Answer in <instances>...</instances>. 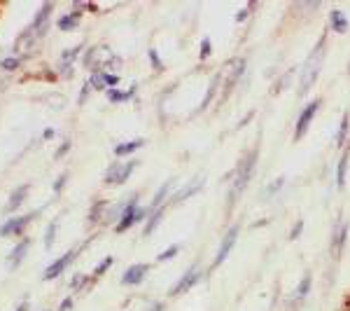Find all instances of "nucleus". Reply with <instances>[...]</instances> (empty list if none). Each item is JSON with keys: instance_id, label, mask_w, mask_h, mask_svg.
<instances>
[{"instance_id": "1", "label": "nucleus", "mask_w": 350, "mask_h": 311, "mask_svg": "<svg viewBox=\"0 0 350 311\" xmlns=\"http://www.w3.org/2000/svg\"><path fill=\"white\" fill-rule=\"evenodd\" d=\"M259 140H262V138L257 136V143L252 145V148L247 150L239 162H236L234 171L227 173V178L231 180L229 190H227V213L234 211L236 203L241 201V197L245 195V190H247V185H250L252 176H255L257 164H259Z\"/></svg>"}, {"instance_id": "2", "label": "nucleus", "mask_w": 350, "mask_h": 311, "mask_svg": "<svg viewBox=\"0 0 350 311\" xmlns=\"http://www.w3.org/2000/svg\"><path fill=\"white\" fill-rule=\"evenodd\" d=\"M325 52H327V33L320 36V40L313 45V49H310L306 61H304L301 75H299V96H306L310 89L315 87L318 75H320L323 64H325Z\"/></svg>"}, {"instance_id": "3", "label": "nucleus", "mask_w": 350, "mask_h": 311, "mask_svg": "<svg viewBox=\"0 0 350 311\" xmlns=\"http://www.w3.org/2000/svg\"><path fill=\"white\" fill-rule=\"evenodd\" d=\"M245 71H247V56H234V59L227 61V66L222 68L224 73V82H222V96L217 99L219 105L227 103V99L234 94V89L239 87V82L245 77Z\"/></svg>"}, {"instance_id": "4", "label": "nucleus", "mask_w": 350, "mask_h": 311, "mask_svg": "<svg viewBox=\"0 0 350 311\" xmlns=\"http://www.w3.org/2000/svg\"><path fill=\"white\" fill-rule=\"evenodd\" d=\"M145 218H148V206H140V192H131V195H126V208H124L120 223L115 225V232L117 234H124L133 225L143 223Z\"/></svg>"}, {"instance_id": "5", "label": "nucleus", "mask_w": 350, "mask_h": 311, "mask_svg": "<svg viewBox=\"0 0 350 311\" xmlns=\"http://www.w3.org/2000/svg\"><path fill=\"white\" fill-rule=\"evenodd\" d=\"M348 239H350V223L343 216H338L329 232V262L334 267H338V260L346 253Z\"/></svg>"}, {"instance_id": "6", "label": "nucleus", "mask_w": 350, "mask_h": 311, "mask_svg": "<svg viewBox=\"0 0 350 311\" xmlns=\"http://www.w3.org/2000/svg\"><path fill=\"white\" fill-rule=\"evenodd\" d=\"M140 166L138 160H115L108 164V169H105L103 173V183L108 185V188H122V185L129 183V178L133 176V171Z\"/></svg>"}, {"instance_id": "7", "label": "nucleus", "mask_w": 350, "mask_h": 311, "mask_svg": "<svg viewBox=\"0 0 350 311\" xmlns=\"http://www.w3.org/2000/svg\"><path fill=\"white\" fill-rule=\"evenodd\" d=\"M94 239H96V234L89 236L87 241H82V244L77 246V248H70V251H66L61 258H56L54 262L49 264V267L42 271V281H56V279H59V276H64V274H66V269L70 267L72 262H75V260H77V256H80V253L87 251L89 244H92Z\"/></svg>"}, {"instance_id": "8", "label": "nucleus", "mask_w": 350, "mask_h": 311, "mask_svg": "<svg viewBox=\"0 0 350 311\" xmlns=\"http://www.w3.org/2000/svg\"><path fill=\"white\" fill-rule=\"evenodd\" d=\"M208 276H211V274H208V267H203L199 260H196V262H191L189 269L185 271V274L180 276L178 281H175V286L171 288V293H168V295H171V297L187 295L191 288H196V286L201 284V281H206Z\"/></svg>"}, {"instance_id": "9", "label": "nucleus", "mask_w": 350, "mask_h": 311, "mask_svg": "<svg viewBox=\"0 0 350 311\" xmlns=\"http://www.w3.org/2000/svg\"><path fill=\"white\" fill-rule=\"evenodd\" d=\"M112 49L108 47L105 42H98V45H89L82 54V66L87 68L89 73H98V71H105L108 68V61L112 59Z\"/></svg>"}, {"instance_id": "10", "label": "nucleus", "mask_w": 350, "mask_h": 311, "mask_svg": "<svg viewBox=\"0 0 350 311\" xmlns=\"http://www.w3.org/2000/svg\"><path fill=\"white\" fill-rule=\"evenodd\" d=\"M239 236H241V225L239 223L231 225V227L224 232V236L219 239V246H217V251H215V258H213L211 267H208V274H211V271H215L217 267H222V264L227 262V258L231 256V251H234L236 244H239Z\"/></svg>"}, {"instance_id": "11", "label": "nucleus", "mask_w": 350, "mask_h": 311, "mask_svg": "<svg viewBox=\"0 0 350 311\" xmlns=\"http://www.w3.org/2000/svg\"><path fill=\"white\" fill-rule=\"evenodd\" d=\"M320 108H323V99H320V96H315L313 101H308V103L301 108V112H299L297 120H295V134H292V140H295V143H299V140L308 134L310 124H313V120L318 117Z\"/></svg>"}, {"instance_id": "12", "label": "nucleus", "mask_w": 350, "mask_h": 311, "mask_svg": "<svg viewBox=\"0 0 350 311\" xmlns=\"http://www.w3.org/2000/svg\"><path fill=\"white\" fill-rule=\"evenodd\" d=\"M44 211V206L42 208H38V211H33V213H24V216H12V218H8L3 225H0V239H10V236H21L26 232L28 225L33 223L40 213Z\"/></svg>"}, {"instance_id": "13", "label": "nucleus", "mask_w": 350, "mask_h": 311, "mask_svg": "<svg viewBox=\"0 0 350 311\" xmlns=\"http://www.w3.org/2000/svg\"><path fill=\"white\" fill-rule=\"evenodd\" d=\"M310 290H313V271L306 269L301 279H299L295 293L287 297V311H301V307L306 304V299L310 295Z\"/></svg>"}, {"instance_id": "14", "label": "nucleus", "mask_w": 350, "mask_h": 311, "mask_svg": "<svg viewBox=\"0 0 350 311\" xmlns=\"http://www.w3.org/2000/svg\"><path fill=\"white\" fill-rule=\"evenodd\" d=\"M203 185H206V176H194L191 180H187L183 188H178L171 195V199H168V206L173 208V206H180V203L189 201L191 197H196L203 190Z\"/></svg>"}, {"instance_id": "15", "label": "nucleus", "mask_w": 350, "mask_h": 311, "mask_svg": "<svg viewBox=\"0 0 350 311\" xmlns=\"http://www.w3.org/2000/svg\"><path fill=\"white\" fill-rule=\"evenodd\" d=\"M222 82H224V73L217 71L215 75L211 77V82H208V89H206V94H203L201 103L194 108V115H199V112H206L213 103H215L219 92H222Z\"/></svg>"}, {"instance_id": "16", "label": "nucleus", "mask_w": 350, "mask_h": 311, "mask_svg": "<svg viewBox=\"0 0 350 311\" xmlns=\"http://www.w3.org/2000/svg\"><path fill=\"white\" fill-rule=\"evenodd\" d=\"M150 269H152L150 262H133V264H129V267L124 269V274H122V286H129V288L140 286L145 279H148Z\"/></svg>"}, {"instance_id": "17", "label": "nucleus", "mask_w": 350, "mask_h": 311, "mask_svg": "<svg viewBox=\"0 0 350 311\" xmlns=\"http://www.w3.org/2000/svg\"><path fill=\"white\" fill-rule=\"evenodd\" d=\"M336 171H334V185L338 190L346 188L348 183V171H350V140L341 148V155H338V162H336Z\"/></svg>"}, {"instance_id": "18", "label": "nucleus", "mask_w": 350, "mask_h": 311, "mask_svg": "<svg viewBox=\"0 0 350 311\" xmlns=\"http://www.w3.org/2000/svg\"><path fill=\"white\" fill-rule=\"evenodd\" d=\"M28 251H31V239H28V236H21V239L12 246V251L8 253V267L19 269L21 262H24L28 256Z\"/></svg>"}, {"instance_id": "19", "label": "nucleus", "mask_w": 350, "mask_h": 311, "mask_svg": "<svg viewBox=\"0 0 350 311\" xmlns=\"http://www.w3.org/2000/svg\"><path fill=\"white\" fill-rule=\"evenodd\" d=\"M350 28V19L348 14L343 12L341 8H334L329 12V16H327V31L336 33V36H343V33H348Z\"/></svg>"}, {"instance_id": "20", "label": "nucleus", "mask_w": 350, "mask_h": 311, "mask_svg": "<svg viewBox=\"0 0 350 311\" xmlns=\"http://www.w3.org/2000/svg\"><path fill=\"white\" fill-rule=\"evenodd\" d=\"M105 96H108V103H112V105L129 103V101H133L135 96H138V84L133 82L129 89H120V87L108 89V92H105Z\"/></svg>"}, {"instance_id": "21", "label": "nucleus", "mask_w": 350, "mask_h": 311, "mask_svg": "<svg viewBox=\"0 0 350 311\" xmlns=\"http://www.w3.org/2000/svg\"><path fill=\"white\" fill-rule=\"evenodd\" d=\"M145 145V138H131V140H122V143L115 145V157L117 160H131V157Z\"/></svg>"}, {"instance_id": "22", "label": "nucleus", "mask_w": 350, "mask_h": 311, "mask_svg": "<svg viewBox=\"0 0 350 311\" xmlns=\"http://www.w3.org/2000/svg\"><path fill=\"white\" fill-rule=\"evenodd\" d=\"M28 192H31V185H28V183L19 185V188H14L12 195H10V199H8V206H5V213L19 211V208L24 206V201L28 199Z\"/></svg>"}, {"instance_id": "23", "label": "nucleus", "mask_w": 350, "mask_h": 311, "mask_svg": "<svg viewBox=\"0 0 350 311\" xmlns=\"http://www.w3.org/2000/svg\"><path fill=\"white\" fill-rule=\"evenodd\" d=\"M108 206H110V203L105 199H96L92 203V208H89V213H87V225H89V227H98V225L103 223Z\"/></svg>"}, {"instance_id": "24", "label": "nucleus", "mask_w": 350, "mask_h": 311, "mask_svg": "<svg viewBox=\"0 0 350 311\" xmlns=\"http://www.w3.org/2000/svg\"><path fill=\"white\" fill-rule=\"evenodd\" d=\"M168 203L166 206H161V208H157V211H152L148 218H145V225H143V236H152L157 229H159V225H161V220L163 216H166V211H168Z\"/></svg>"}, {"instance_id": "25", "label": "nucleus", "mask_w": 350, "mask_h": 311, "mask_svg": "<svg viewBox=\"0 0 350 311\" xmlns=\"http://www.w3.org/2000/svg\"><path fill=\"white\" fill-rule=\"evenodd\" d=\"M350 140V110H346L338 120V127H336V136H334V145L338 150L343 148Z\"/></svg>"}, {"instance_id": "26", "label": "nucleus", "mask_w": 350, "mask_h": 311, "mask_svg": "<svg viewBox=\"0 0 350 311\" xmlns=\"http://www.w3.org/2000/svg\"><path fill=\"white\" fill-rule=\"evenodd\" d=\"M82 24V14L80 12H66V14H61L59 19H56V28H59L61 33H70V31H75V28H80Z\"/></svg>"}, {"instance_id": "27", "label": "nucleus", "mask_w": 350, "mask_h": 311, "mask_svg": "<svg viewBox=\"0 0 350 311\" xmlns=\"http://www.w3.org/2000/svg\"><path fill=\"white\" fill-rule=\"evenodd\" d=\"M84 49H87V42H77V45H72V47L64 49V52H61V56H59V64H70V66H75V61H77V59H82Z\"/></svg>"}, {"instance_id": "28", "label": "nucleus", "mask_w": 350, "mask_h": 311, "mask_svg": "<svg viewBox=\"0 0 350 311\" xmlns=\"http://www.w3.org/2000/svg\"><path fill=\"white\" fill-rule=\"evenodd\" d=\"M28 59V54H10V56H3L0 59V71H5V73H14V71H19L21 64Z\"/></svg>"}, {"instance_id": "29", "label": "nucleus", "mask_w": 350, "mask_h": 311, "mask_svg": "<svg viewBox=\"0 0 350 311\" xmlns=\"http://www.w3.org/2000/svg\"><path fill=\"white\" fill-rule=\"evenodd\" d=\"M96 284V279L94 276H87V274H75L70 279V290L72 293H82V290H92V286Z\"/></svg>"}, {"instance_id": "30", "label": "nucleus", "mask_w": 350, "mask_h": 311, "mask_svg": "<svg viewBox=\"0 0 350 311\" xmlns=\"http://www.w3.org/2000/svg\"><path fill=\"white\" fill-rule=\"evenodd\" d=\"M292 75H295V68H290V71H285L283 75H275V82L271 84V96H278V94H283L285 89L290 87Z\"/></svg>"}, {"instance_id": "31", "label": "nucleus", "mask_w": 350, "mask_h": 311, "mask_svg": "<svg viewBox=\"0 0 350 311\" xmlns=\"http://www.w3.org/2000/svg\"><path fill=\"white\" fill-rule=\"evenodd\" d=\"M61 216H64V213H59V216H56L52 223L47 225V229H44V251H52L54 244H56V234H59Z\"/></svg>"}, {"instance_id": "32", "label": "nucleus", "mask_w": 350, "mask_h": 311, "mask_svg": "<svg viewBox=\"0 0 350 311\" xmlns=\"http://www.w3.org/2000/svg\"><path fill=\"white\" fill-rule=\"evenodd\" d=\"M285 183H287V178H285V176H278L275 180H271V183L267 185V188H264L262 197H264V199H273L275 195H280V192H283Z\"/></svg>"}, {"instance_id": "33", "label": "nucleus", "mask_w": 350, "mask_h": 311, "mask_svg": "<svg viewBox=\"0 0 350 311\" xmlns=\"http://www.w3.org/2000/svg\"><path fill=\"white\" fill-rule=\"evenodd\" d=\"M180 251H183V244H171L168 248H163L159 256H157V262H168V260L178 258V256H180Z\"/></svg>"}, {"instance_id": "34", "label": "nucleus", "mask_w": 350, "mask_h": 311, "mask_svg": "<svg viewBox=\"0 0 350 311\" xmlns=\"http://www.w3.org/2000/svg\"><path fill=\"white\" fill-rule=\"evenodd\" d=\"M148 61H150V68L154 73H163V59L159 56V49H157V47L148 49Z\"/></svg>"}, {"instance_id": "35", "label": "nucleus", "mask_w": 350, "mask_h": 311, "mask_svg": "<svg viewBox=\"0 0 350 311\" xmlns=\"http://www.w3.org/2000/svg\"><path fill=\"white\" fill-rule=\"evenodd\" d=\"M257 8H259V5L255 3V0H252V3H247L245 8H241L239 12H236V16H234V19H236V24H245V21L250 19L252 12H255Z\"/></svg>"}, {"instance_id": "36", "label": "nucleus", "mask_w": 350, "mask_h": 311, "mask_svg": "<svg viewBox=\"0 0 350 311\" xmlns=\"http://www.w3.org/2000/svg\"><path fill=\"white\" fill-rule=\"evenodd\" d=\"M112 264H115V258H112V256L103 258V260H100V262L94 267V274H92V276H94V279H100V276L108 274V271L112 269Z\"/></svg>"}, {"instance_id": "37", "label": "nucleus", "mask_w": 350, "mask_h": 311, "mask_svg": "<svg viewBox=\"0 0 350 311\" xmlns=\"http://www.w3.org/2000/svg\"><path fill=\"white\" fill-rule=\"evenodd\" d=\"M68 178H70V173H68V171L59 173V176L54 178V183H52V192H54V197H61V195H64V188H66Z\"/></svg>"}, {"instance_id": "38", "label": "nucleus", "mask_w": 350, "mask_h": 311, "mask_svg": "<svg viewBox=\"0 0 350 311\" xmlns=\"http://www.w3.org/2000/svg\"><path fill=\"white\" fill-rule=\"evenodd\" d=\"M100 73H103L105 92H108V89L120 87V82H122V75H120V73H110V71H100Z\"/></svg>"}, {"instance_id": "39", "label": "nucleus", "mask_w": 350, "mask_h": 311, "mask_svg": "<svg viewBox=\"0 0 350 311\" xmlns=\"http://www.w3.org/2000/svg\"><path fill=\"white\" fill-rule=\"evenodd\" d=\"M89 87L94 89V92H105V82H103V73H89Z\"/></svg>"}, {"instance_id": "40", "label": "nucleus", "mask_w": 350, "mask_h": 311, "mask_svg": "<svg viewBox=\"0 0 350 311\" xmlns=\"http://www.w3.org/2000/svg\"><path fill=\"white\" fill-rule=\"evenodd\" d=\"M213 56V42L211 38H201V45H199V59L201 61H208Z\"/></svg>"}, {"instance_id": "41", "label": "nucleus", "mask_w": 350, "mask_h": 311, "mask_svg": "<svg viewBox=\"0 0 350 311\" xmlns=\"http://www.w3.org/2000/svg\"><path fill=\"white\" fill-rule=\"evenodd\" d=\"M56 73H59L61 80H72V75H75V66H70V64H59V66H56Z\"/></svg>"}, {"instance_id": "42", "label": "nucleus", "mask_w": 350, "mask_h": 311, "mask_svg": "<svg viewBox=\"0 0 350 311\" xmlns=\"http://www.w3.org/2000/svg\"><path fill=\"white\" fill-rule=\"evenodd\" d=\"M70 148H72V140L70 138H64V140H61V145L54 152V160H64L68 152H70Z\"/></svg>"}, {"instance_id": "43", "label": "nucleus", "mask_w": 350, "mask_h": 311, "mask_svg": "<svg viewBox=\"0 0 350 311\" xmlns=\"http://www.w3.org/2000/svg\"><path fill=\"white\" fill-rule=\"evenodd\" d=\"M92 92H94V89L89 87V82H87V80H84V82H82V87H80V96H77V105H84V103H87V99L92 96Z\"/></svg>"}, {"instance_id": "44", "label": "nucleus", "mask_w": 350, "mask_h": 311, "mask_svg": "<svg viewBox=\"0 0 350 311\" xmlns=\"http://www.w3.org/2000/svg\"><path fill=\"white\" fill-rule=\"evenodd\" d=\"M301 234H304V220H297V223L292 225V229H290V234H287V239H290V241H297Z\"/></svg>"}, {"instance_id": "45", "label": "nucleus", "mask_w": 350, "mask_h": 311, "mask_svg": "<svg viewBox=\"0 0 350 311\" xmlns=\"http://www.w3.org/2000/svg\"><path fill=\"white\" fill-rule=\"evenodd\" d=\"M72 307H75V297H72V295H68V297H64V299H61V304H59V311H70Z\"/></svg>"}, {"instance_id": "46", "label": "nucleus", "mask_w": 350, "mask_h": 311, "mask_svg": "<svg viewBox=\"0 0 350 311\" xmlns=\"http://www.w3.org/2000/svg\"><path fill=\"white\" fill-rule=\"evenodd\" d=\"M145 311H166V304H163V302H150Z\"/></svg>"}, {"instance_id": "47", "label": "nucleus", "mask_w": 350, "mask_h": 311, "mask_svg": "<svg viewBox=\"0 0 350 311\" xmlns=\"http://www.w3.org/2000/svg\"><path fill=\"white\" fill-rule=\"evenodd\" d=\"M28 309H31V302H28V297H24L19 304H16V309H14V311H28Z\"/></svg>"}, {"instance_id": "48", "label": "nucleus", "mask_w": 350, "mask_h": 311, "mask_svg": "<svg viewBox=\"0 0 350 311\" xmlns=\"http://www.w3.org/2000/svg\"><path fill=\"white\" fill-rule=\"evenodd\" d=\"M54 136H56V129L47 127V129H44V132H42V140H49V138H54Z\"/></svg>"}, {"instance_id": "49", "label": "nucleus", "mask_w": 350, "mask_h": 311, "mask_svg": "<svg viewBox=\"0 0 350 311\" xmlns=\"http://www.w3.org/2000/svg\"><path fill=\"white\" fill-rule=\"evenodd\" d=\"M252 117H255V110H250V112H247V115H245V117H243V120L239 122V129H243V127H245V124H247V122H250V120H252Z\"/></svg>"}, {"instance_id": "50", "label": "nucleus", "mask_w": 350, "mask_h": 311, "mask_svg": "<svg viewBox=\"0 0 350 311\" xmlns=\"http://www.w3.org/2000/svg\"><path fill=\"white\" fill-rule=\"evenodd\" d=\"M267 223H269V218H262V220H257V223L252 225V227H264V225H267Z\"/></svg>"}, {"instance_id": "51", "label": "nucleus", "mask_w": 350, "mask_h": 311, "mask_svg": "<svg viewBox=\"0 0 350 311\" xmlns=\"http://www.w3.org/2000/svg\"><path fill=\"white\" fill-rule=\"evenodd\" d=\"M348 73H350V66H348Z\"/></svg>"}, {"instance_id": "52", "label": "nucleus", "mask_w": 350, "mask_h": 311, "mask_svg": "<svg viewBox=\"0 0 350 311\" xmlns=\"http://www.w3.org/2000/svg\"><path fill=\"white\" fill-rule=\"evenodd\" d=\"M44 311H49V309H44Z\"/></svg>"}]
</instances>
